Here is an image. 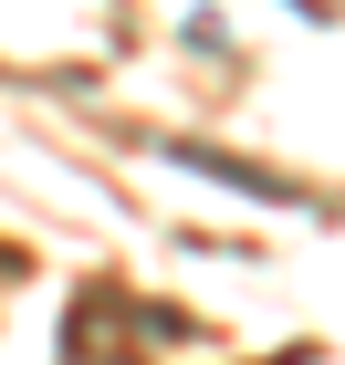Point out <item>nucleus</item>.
<instances>
[{"label": "nucleus", "instance_id": "obj_1", "mask_svg": "<svg viewBox=\"0 0 345 365\" xmlns=\"http://www.w3.org/2000/svg\"><path fill=\"white\" fill-rule=\"evenodd\" d=\"M178 168H209L220 188H251V198H283V178H261V168H241V157H209V146H168Z\"/></svg>", "mask_w": 345, "mask_h": 365}]
</instances>
